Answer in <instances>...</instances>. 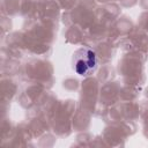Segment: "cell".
Returning a JSON list of instances; mask_svg holds the SVG:
<instances>
[{"label": "cell", "mask_w": 148, "mask_h": 148, "mask_svg": "<svg viewBox=\"0 0 148 148\" xmlns=\"http://www.w3.org/2000/svg\"><path fill=\"white\" fill-rule=\"evenodd\" d=\"M73 67L79 75L87 76L92 74L97 68L96 53L88 47L76 50L73 56Z\"/></svg>", "instance_id": "obj_1"}]
</instances>
